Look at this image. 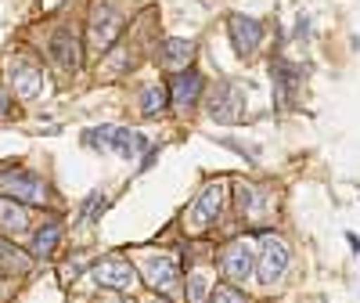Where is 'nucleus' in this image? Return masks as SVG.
Returning a JSON list of instances; mask_svg holds the SVG:
<instances>
[{
    "instance_id": "4be33fe9",
    "label": "nucleus",
    "mask_w": 360,
    "mask_h": 303,
    "mask_svg": "<svg viewBox=\"0 0 360 303\" xmlns=\"http://www.w3.org/2000/svg\"><path fill=\"white\" fill-rule=\"evenodd\" d=\"M112 130H115V127H94V130H86V134H83V144L105 148V144H112Z\"/></svg>"
},
{
    "instance_id": "5701e85b",
    "label": "nucleus",
    "mask_w": 360,
    "mask_h": 303,
    "mask_svg": "<svg viewBox=\"0 0 360 303\" xmlns=\"http://www.w3.org/2000/svg\"><path fill=\"white\" fill-rule=\"evenodd\" d=\"M209 303H245V296L231 289V285H213V296H209Z\"/></svg>"
},
{
    "instance_id": "b1692460",
    "label": "nucleus",
    "mask_w": 360,
    "mask_h": 303,
    "mask_svg": "<svg viewBox=\"0 0 360 303\" xmlns=\"http://www.w3.org/2000/svg\"><path fill=\"white\" fill-rule=\"evenodd\" d=\"M295 37H310V18H307V15L295 18Z\"/></svg>"
},
{
    "instance_id": "39448f33",
    "label": "nucleus",
    "mask_w": 360,
    "mask_h": 303,
    "mask_svg": "<svg viewBox=\"0 0 360 303\" xmlns=\"http://www.w3.org/2000/svg\"><path fill=\"white\" fill-rule=\"evenodd\" d=\"M0 192H4L8 199H15V202H22V206H44L47 202L44 177L29 173V170H8V173H0Z\"/></svg>"
},
{
    "instance_id": "9b49d317",
    "label": "nucleus",
    "mask_w": 360,
    "mask_h": 303,
    "mask_svg": "<svg viewBox=\"0 0 360 303\" xmlns=\"http://www.w3.org/2000/svg\"><path fill=\"white\" fill-rule=\"evenodd\" d=\"M202 90H205V80L198 69H184V73H173L169 80V109L173 112H188L198 105L202 98Z\"/></svg>"
},
{
    "instance_id": "6e6552de",
    "label": "nucleus",
    "mask_w": 360,
    "mask_h": 303,
    "mask_svg": "<svg viewBox=\"0 0 360 303\" xmlns=\"http://www.w3.org/2000/svg\"><path fill=\"white\" fill-rule=\"evenodd\" d=\"M47 54H51V62L62 69V73H76V69H79V58H83V44H79V37H76V29H69V25L51 29Z\"/></svg>"
},
{
    "instance_id": "a211bd4d",
    "label": "nucleus",
    "mask_w": 360,
    "mask_h": 303,
    "mask_svg": "<svg viewBox=\"0 0 360 303\" xmlns=\"http://www.w3.org/2000/svg\"><path fill=\"white\" fill-rule=\"evenodd\" d=\"M137 105H141V116L159 119V116L166 112V105H169V87H166V83H148V87H141Z\"/></svg>"
},
{
    "instance_id": "1a4fd4ad",
    "label": "nucleus",
    "mask_w": 360,
    "mask_h": 303,
    "mask_svg": "<svg viewBox=\"0 0 360 303\" xmlns=\"http://www.w3.org/2000/svg\"><path fill=\"white\" fill-rule=\"evenodd\" d=\"M90 275H94V282L101 289H112V292H130L137 282V271L123 256H105L98 264H90Z\"/></svg>"
},
{
    "instance_id": "7ed1b4c3",
    "label": "nucleus",
    "mask_w": 360,
    "mask_h": 303,
    "mask_svg": "<svg viewBox=\"0 0 360 303\" xmlns=\"http://www.w3.org/2000/svg\"><path fill=\"white\" fill-rule=\"evenodd\" d=\"M288 242L278 238V235H263L259 238V253H256V278L259 285H274L285 271H288Z\"/></svg>"
},
{
    "instance_id": "cd10ccee",
    "label": "nucleus",
    "mask_w": 360,
    "mask_h": 303,
    "mask_svg": "<svg viewBox=\"0 0 360 303\" xmlns=\"http://www.w3.org/2000/svg\"><path fill=\"white\" fill-rule=\"evenodd\" d=\"M159 303H166V299H159Z\"/></svg>"
},
{
    "instance_id": "f03ea898",
    "label": "nucleus",
    "mask_w": 360,
    "mask_h": 303,
    "mask_svg": "<svg viewBox=\"0 0 360 303\" xmlns=\"http://www.w3.org/2000/svg\"><path fill=\"white\" fill-rule=\"evenodd\" d=\"M238 192V209H242V221L249 224V228H266L270 224V217L278 214V199H274V192H270L266 185H238L234 188Z\"/></svg>"
},
{
    "instance_id": "20e7f679",
    "label": "nucleus",
    "mask_w": 360,
    "mask_h": 303,
    "mask_svg": "<svg viewBox=\"0 0 360 303\" xmlns=\"http://www.w3.org/2000/svg\"><path fill=\"white\" fill-rule=\"evenodd\" d=\"M217 264H220V271H224V278H227V282L245 285V282L256 275V249L249 246L245 238H231L227 246L220 249Z\"/></svg>"
},
{
    "instance_id": "423d86ee",
    "label": "nucleus",
    "mask_w": 360,
    "mask_h": 303,
    "mask_svg": "<svg viewBox=\"0 0 360 303\" xmlns=\"http://www.w3.org/2000/svg\"><path fill=\"white\" fill-rule=\"evenodd\" d=\"M141 271H144L148 285H152L159 296H173L180 289V267L166 253H144L141 256Z\"/></svg>"
},
{
    "instance_id": "0eeeda50",
    "label": "nucleus",
    "mask_w": 360,
    "mask_h": 303,
    "mask_svg": "<svg viewBox=\"0 0 360 303\" xmlns=\"http://www.w3.org/2000/svg\"><path fill=\"white\" fill-rule=\"evenodd\" d=\"M119 33H123V15H119L112 4H94V11H90V25H86L90 47L108 51L119 40Z\"/></svg>"
},
{
    "instance_id": "2eb2a0df",
    "label": "nucleus",
    "mask_w": 360,
    "mask_h": 303,
    "mask_svg": "<svg viewBox=\"0 0 360 303\" xmlns=\"http://www.w3.org/2000/svg\"><path fill=\"white\" fill-rule=\"evenodd\" d=\"M270 80H274L278 101L281 105H295V94H299V87H303V69L285 62V58H274V62H270Z\"/></svg>"
},
{
    "instance_id": "f8f14e48",
    "label": "nucleus",
    "mask_w": 360,
    "mask_h": 303,
    "mask_svg": "<svg viewBox=\"0 0 360 303\" xmlns=\"http://www.w3.org/2000/svg\"><path fill=\"white\" fill-rule=\"evenodd\" d=\"M227 33H231L234 51L242 54V58H249V54H256V47L263 44V22L252 18V15H231V18H227Z\"/></svg>"
},
{
    "instance_id": "f257e3e1",
    "label": "nucleus",
    "mask_w": 360,
    "mask_h": 303,
    "mask_svg": "<svg viewBox=\"0 0 360 303\" xmlns=\"http://www.w3.org/2000/svg\"><path fill=\"white\" fill-rule=\"evenodd\" d=\"M224 206H227V185H224V180H213V185H205V188L195 195V202L188 206V214H184V228H188V235H202V231H209V228L220 221Z\"/></svg>"
},
{
    "instance_id": "6ab92c4d",
    "label": "nucleus",
    "mask_w": 360,
    "mask_h": 303,
    "mask_svg": "<svg viewBox=\"0 0 360 303\" xmlns=\"http://www.w3.org/2000/svg\"><path fill=\"white\" fill-rule=\"evenodd\" d=\"M112 148H115L123 159H137L141 152H148L152 144H148V137H144V134H137V130L115 127V130H112Z\"/></svg>"
},
{
    "instance_id": "ddd939ff",
    "label": "nucleus",
    "mask_w": 360,
    "mask_h": 303,
    "mask_svg": "<svg viewBox=\"0 0 360 303\" xmlns=\"http://www.w3.org/2000/svg\"><path fill=\"white\" fill-rule=\"evenodd\" d=\"M11 87H15V94H18L22 101L40 98L44 87H47L44 69H40L37 62H29V58H15V62H11Z\"/></svg>"
},
{
    "instance_id": "f3484780",
    "label": "nucleus",
    "mask_w": 360,
    "mask_h": 303,
    "mask_svg": "<svg viewBox=\"0 0 360 303\" xmlns=\"http://www.w3.org/2000/svg\"><path fill=\"white\" fill-rule=\"evenodd\" d=\"M58 242H62V221H47L33 231V242H29V253L47 260L54 249H58Z\"/></svg>"
},
{
    "instance_id": "4468645a",
    "label": "nucleus",
    "mask_w": 360,
    "mask_h": 303,
    "mask_svg": "<svg viewBox=\"0 0 360 303\" xmlns=\"http://www.w3.org/2000/svg\"><path fill=\"white\" fill-rule=\"evenodd\" d=\"M191 58H195V44H191V40H180V37H166V40H159V47H155V62H159L162 69H169V73L191 69Z\"/></svg>"
},
{
    "instance_id": "412c9836",
    "label": "nucleus",
    "mask_w": 360,
    "mask_h": 303,
    "mask_svg": "<svg viewBox=\"0 0 360 303\" xmlns=\"http://www.w3.org/2000/svg\"><path fill=\"white\" fill-rule=\"evenodd\" d=\"M213 296V275L209 271H191L188 275V303H209Z\"/></svg>"
},
{
    "instance_id": "9d476101",
    "label": "nucleus",
    "mask_w": 360,
    "mask_h": 303,
    "mask_svg": "<svg viewBox=\"0 0 360 303\" xmlns=\"http://www.w3.org/2000/svg\"><path fill=\"white\" fill-rule=\"evenodd\" d=\"M209 116L217 123H238L245 116V90L238 83H217L209 94Z\"/></svg>"
},
{
    "instance_id": "aec40b11",
    "label": "nucleus",
    "mask_w": 360,
    "mask_h": 303,
    "mask_svg": "<svg viewBox=\"0 0 360 303\" xmlns=\"http://www.w3.org/2000/svg\"><path fill=\"white\" fill-rule=\"evenodd\" d=\"M0 271H8V275H22L29 271V253H22L11 238L0 235Z\"/></svg>"
},
{
    "instance_id": "a878e982",
    "label": "nucleus",
    "mask_w": 360,
    "mask_h": 303,
    "mask_svg": "<svg viewBox=\"0 0 360 303\" xmlns=\"http://www.w3.org/2000/svg\"><path fill=\"white\" fill-rule=\"evenodd\" d=\"M159 159V144H152V148H148V156H144V163H141V170H148V166H152Z\"/></svg>"
},
{
    "instance_id": "393cba45",
    "label": "nucleus",
    "mask_w": 360,
    "mask_h": 303,
    "mask_svg": "<svg viewBox=\"0 0 360 303\" xmlns=\"http://www.w3.org/2000/svg\"><path fill=\"white\" fill-rule=\"evenodd\" d=\"M11 112V94H8V90H0V119H4Z\"/></svg>"
},
{
    "instance_id": "dca6fc26",
    "label": "nucleus",
    "mask_w": 360,
    "mask_h": 303,
    "mask_svg": "<svg viewBox=\"0 0 360 303\" xmlns=\"http://www.w3.org/2000/svg\"><path fill=\"white\" fill-rule=\"evenodd\" d=\"M29 231V214L25 206L15 202V199H0V235L4 238H15V235H25Z\"/></svg>"
},
{
    "instance_id": "bb28decb",
    "label": "nucleus",
    "mask_w": 360,
    "mask_h": 303,
    "mask_svg": "<svg viewBox=\"0 0 360 303\" xmlns=\"http://www.w3.org/2000/svg\"><path fill=\"white\" fill-rule=\"evenodd\" d=\"M11 299V289H8V282H0V303H8Z\"/></svg>"
}]
</instances>
